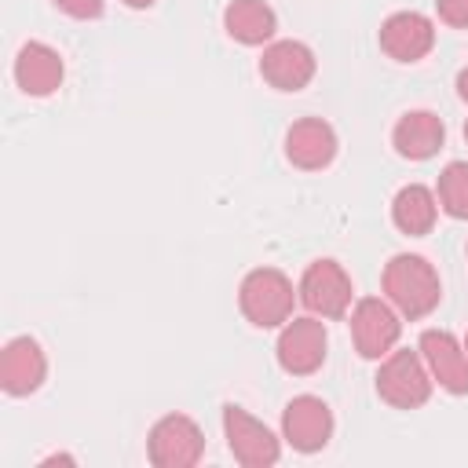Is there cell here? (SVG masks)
Instances as JSON below:
<instances>
[{"instance_id": "6da1fadb", "label": "cell", "mask_w": 468, "mask_h": 468, "mask_svg": "<svg viewBox=\"0 0 468 468\" xmlns=\"http://www.w3.org/2000/svg\"><path fill=\"white\" fill-rule=\"evenodd\" d=\"M384 296L402 318H424L442 300V282L435 267L417 252H399L384 263Z\"/></svg>"}, {"instance_id": "7a4b0ae2", "label": "cell", "mask_w": 468, "mask_h": 468, "mask_svg": "<svg viewBox=\"0 0 468 468\" xmlns=\"http://www.w3.org/2000/svg\"><path fill=\"white\" fill-rule=\"evenodd\" d=\"M296 296L300 292L292 289V282L278 267H256V271H249L241 278L238 307L256 329H278V325H285L292 318Z\"/></svg>"}, {"instance_id": "3957f363", "label": "cell", "mask_w": 468, "mask_h": 468, "mask_svg": "<svg viewBox=\"0 0 468 468\" xmlns=\"http://www.w3.org/2000/svg\"><path fill=\"white\" fill-rule=\"evenodd\" d=\"M431 373L420 358V351L391 347L377 369V395L395 410H417L431 399Z\"/></svg>"}, {"instance_id": "277c9868", "label": "cell", "mask_w": 468, "mask_h": 468, "mask_svg": "<svg viewBox=\"0 0 468 468\" xmlns=\"http://www.w3.org/2000/svg\"><path fill=\"white\" fill-rule=\"evenodd\" d=\"M223 435H227L234 461L245 468H271L282 457L278 435L263 420H256L245 406H234V402L223 406Z\"/></svg>"}, {"instance_id": "5b68a950", "label": "cell", "mask_w": 468, "mask_h": 468, "mask_svg": "<svg viewBox=\"0 0 468 468\" xmlns=\"http://www.w3.org/2000/svg\"><path fill=\"white\" fill-rule=\"evenodd\" d=\"M325 347H329V336H325V325L318 314H303V318H289L278 333V344H274V355H278V366L292 377H311L322 369L325 362Z\"/></svg>"}, {"instance_id": "8992f818", "label": "cell", "mask_w": 468, "mask_h": 468, "mask_svg": "<svg viewBox=\"0 0 468 468\" xmlns=\"http://www.w3.org/2000/svg\"><path fill=\"white\" fill-rule=\"evenodd\" d=\"M150 461L157 468H194L205 453V435L194 417L186 413H165L146 439Z\"/></svg>"}, {"instance_id": "52a82bcc", "label": "cell", "mask_w": 468, "mask_h": 468, "mask_svg": "<svg viewBox=\"0 0 468 468\" xmlns=\"http://www.w3.org/2000/svg\"><path fill=\"white\" fill-rule=\"evenodd\" d=\"M399 311L380 296H362L351 311V340L362 358H384L399 344Z\"/></svg>"}, {"instance_id": "ba28073f", "label": "cell", "mask_w": 468, "mask_h": 468, "mask_svg": "<svg viewBox=\"0 0 468 468\" xmlns=\"http://www.w3.org/2000/svg\"><path fill=\"white\" fill-rule=\"evenodd\" d=\"M300 300L318 318H344L351 307V278L336 260H314L300 278Z\"/></svg>"}, {"instance_id": "9c48e42d", "label": "cell", "mask_w": 468, "mask_h": 468, "mask_svg": "<svg viewBox=\"0 0 468 468\" xmlns=\"http://www.w3.org/2000/svg\"><path fill=\"white\" fill-rule=\"evenodd\" d=\"M282 439L300 453H318L333 439V410L318 395H296L282 410Z\"/></svg>"}, {"instance_id": "30bf717a", "label": "cell", "mask_w": 468, "mask_h": 468, "mask_svg": "<svg viewBox=\"0 0 468 468\" xmlns=\"http://www.w3.org/2000/svg\"><path fill=\"white\" fill-rule=\"evenodd\" d=\"M420 358L439 388L450 395H468V351L464 344L446 329H424L420 333Z\"/></svg>"}, {"instance_id": "8fae6325", "label": "cell", "mask_w": 468, "mask_h": 468, "mask_svg": "<svg viewBox=\"0 0 468 468\" xmlns=\"http://www.w3.org/2000/svg\"><path fill=\"white\" fill-rule=\"evenodd\" d=\"M318 62H314V51L303 44V40H274L263 48V58H260V73L271 88L278 91H300L311 84Z\"/></svg>"}, {"instance_id": "7c38bea8", "label": "cell", "mask_w": 468, "mask_h": 468, "mask_svg": "<svg viewBox=\"0 0 468 468\" xmlns=\"http://www.w3.org/2000/svg\"><path fill=\"white\" fill-rule=\"evenodd\" d=\"M380 48L395 62H420L435 48V22L420 11H395L380 26Z\"/></svg>"}, {"instance_id": "4fadbf2b", "label": "cell", "mask_w": 468, "mask_h": 468, "mask_svg": "<svg viewBox=\"0 0 468 468\" xmlns=\"http://www.w3.org/2000/svg\"><path fill=\"white\" fill-rule=\"evenodd\" d=\"M48 377V358L33 336H15L0 355V388L7 395H33Z\"/></svg>"}, {"instance_id": "5bb4252c", "label": "cell", "mask_w": 468, "mask_h": 468, "mask_svg": "<svg viewBox=\"0 0 468 468\" xmlns=\"http://www.w3.org/2000/svg\"><path fill=\"white\" fill-rule=\"evenodd\" d=\"M285 157L296 168H303V172L325 168L336 157V132H333V124L322 121V117L292 121L289 132H285Z\"/></svg>"}, {"instance_id": "9a60e30c", "label": "cell", "mask_w": 468, "mask_h": 468, "mask_svg": "<svg viewBox=\"0 0 468 468\" xmlns=\"http://www.w3.org/2000/svg\"><path fill=\"white\" fill-rule=\"evenodd\" d=\"M62 77H66V66H62V55L51 44L29 40V44L18 48V55H15V80H18V88L26 95L44 99V95L58 91Z\"/></svg>"}, {"instance_id": "2e32d148", "label": "cell", "mask_w": 468, "mask_h": 468, "mask_svg": "<svg viewBox=\"0 0 468 468\" xmlns=\"http://www.w3.org/2000/svg\"><path fill=\"white\" fill-rule=\"evenodd\" d=\"M446 139V128H442V117L431 113V110H410L395 121V132H391V143L402 157L410 161H428L431 154H439Z\"/></svg>"}, {"instance_id": "e0dca14e", "label": "cell", "mask_w": 468, "mask_h": 468, "mask_svg": "<svg viewBox=\"0 0 468 468\" xmlns=\"http://www.w3.org/2000/svg\"><path fill=\"white\" fill-rule=\"evenodd\" d=\"M223 29L238 40V44H267L278 29V15L267 0H230L223 11Z\"/></svg>"}, {"instance_id": "ac0fdd59", "label": "cell", "mask_w": 468, "mask_h": 468, "mask_svg": "<svg viewBox=\"0 0 468 468\" xmlns=\"http://www.w3.org/2000/svg\"><path fill=\"white\" fill-rule=\"evenodd\" d=\"M435 216H439V197H435L428 186H420V183L402 186V190L395 194V201H391V219H395V227H399L402 234H410V238L428 234V230L435 227Z\"/></svg>"}, {"instance_id": "d6986e66", "label": "cell", "mask_w": 468, "mask_h": 468, "mask_svg": "<svg viewBox=\"0 0 468 468\" xmlns=\"http://www.w3.org/2000/svg\"><path fill=\"white\" fill-rule=\"evenodd\" d=\"M439 208L453 219H468V161H450L439 172Z\"/></svg>"}, {"instance_id": "ffe728a7", "label": "cell", "mask_w": 468, "mask_h": 468, "mask_svg": "<svg viewBox=\"0 0 468 468\" xmlns=\"http://www.w3.org/2000/svg\"><path fill=\"white\" fill-rule=\"evenodd\" d=\"M435 7H439V18L446 26L468 29V0H435Z\"/></svg>"}, {"instance_id": "44dd1931", "label": "cell", "mask_w": 468, "mask_h": 468, "mask_svg": "<svg viewBox=\"0 0 468 468\" xmlns=\"http://www.w3.org/2000/svg\"><path fill=\"white\" fill-rule=\"evenodd\" d=\"M106 0H55L58 11H66L69 18H99Z\"/></svg>"}, {"instance_id": "7402d4cb", "label": "cell", "mask_w": 468, "mask_h": 468, "mask_svg": "<svg viewBox=\"0 0 468 468\" xmlns=\"http://www.w3.org/2000/svg\"><path fill=\"white\" fill-rule=\"evenodd\" d=\"M457 95L468 102V69H461V73H457Z\"/></svg>"}, {"instance_id": "603a6c76", "label": "cell", "mask_w": 468, "mask_h": 468, "mask_svg": "<svg viewBox=\"0 0 468 468\" xmlns=\"http://www.w3.org/2000/svg\"><path fill=\"white\" fill-rule=\"evenodd\" d=\"M124 4H128V7H150L154 0H124Z\"/></svg>"}, {"instance_id": "cb8c5ba5", "label": "cell", "mask_w": 468, "mask_h": 468, "mask_svg": "<svg viewBox=\"0 0 468 468\" xmlns=\"http://www.w3.org/2000/svg\"><path fill=\"white\" fill-rule=\"evenodd\" d=\"M464 139H468V121H464Z\"/></svg>"}, {"instance_id": "d4e9b609", "label": "cell", "mask_w": 468, "mask_h": 468, "mask_svg": "<svg viewBox=\"0 0 468 468\" xmlns=\"http://www.w3.org/2000/svg\"><path fill=\"white\" fill-rule=\"evenodd\" d=\"M464 351H468V336H464Z\"/></svg>"}]
</instances>
